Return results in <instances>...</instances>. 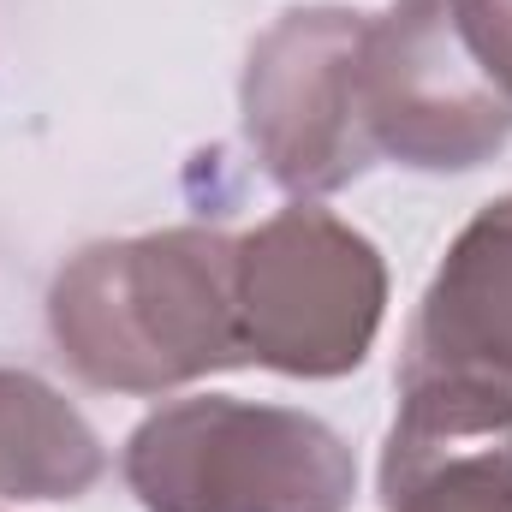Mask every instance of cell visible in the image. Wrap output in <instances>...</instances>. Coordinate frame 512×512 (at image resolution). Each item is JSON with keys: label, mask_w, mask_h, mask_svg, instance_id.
<instances>
[{"label": "cell", "mask_w": 512, "mask_h": 512, "mask_svg": "<svg viewBox=\"0 0 512 512\" xmlns=\"http://www.w3.org/2000/svg\"><path fill=\"white\" fill-rule=\"evenodd\" d=\"M102 471L108 447L66 393L30 370H0V501H78Z\"/></svg>", "instance_id": "7"}, {"label": "cell", "mask_w": 512, "mask_h": 512, "mask_svg": "<svg viewBox=\"0 0 512 512\" xmlns=\"http://www.w3.org/2000/svg\"><path fill=\"white\" fill-rule=\"evenodd\" d=\"M512 435V191L483 203L447 245L399 352L387 441L453 447Z\"/></svg>", "instance_id": "3"}, {"label": "cell", "mask_w": 512, "mask_h": 512, "mask_svg": "<svg viewBox=\"0 0 512 512\" xmlns=\"http://www.w3.org/2000/svg\"><path fill=\"white\" fill-rule=\"evenodd\" d=\"M120 477L143 512H352V447L298 405L173 399L126 435Z\"/></svg>", "instance_id": "2"}, {"label": "cell", "mask_w": 512, "mask_h": 512, "mask_svg": "<svg viewBox=\"0 0 512 512\" xmlns=\"http://www.w3.org/2000/svg\"><path fill=\"white\" fill-rule=\"evenodd\" d=\"M382 512H512V435L382 453Z\"/></svg>", "instance_id": "8"}, {"label": "cell", "mask_w": 512, "mask_h": 512, "mask_svg": "<svg viewBox=\"0 0 512 512\" xmlns=\"http://www.w3.org/2000/svg\"><path fill=\"white\" fill-rule=\"evenodd\" d=\"M387 316L382 251L340 215L298 203L239 239V322L262 370L334 382L352 376Z\"/></svg>", "instance_id": "4"}, {"label": "cell", "mask_w": 512, "mask_h": 512, "mask_svg": "<svg viewBox=\"0 0 512 512\" xmlns=\"http://www.w3.org/2000/svg\"><path fill=\"white\" fill-rule=\"evenodd\" d=\"M364 30L370 18L352 6H292L251 48L245 137L262 173L292 197H328L376 161L358 108Z\"/></svg>", "instance_id": "6"}, {"label": "cell", "mask_w": 512, "mask_h": 512, "mask_svg": "<svg viewBox=\"0 0 512 512\" xmlns=\"http://www.w3.org/2000/svg\"><path fill=\"white\" fill-rule=\"evenodd\" d=\"M358 108L376 155L417 173H471L512 143V96L471 54L453 0H393L370 18Z\"/></svg>", "instance_id": "5"}, {"label": "cell", "mask_w": 512, "mask_h": 512, "mask_svg": "<svg viewBox=\"0 0 512 512\" xmlns=\"http://www.w3.org/2000/svg\"><path fill=\"white\" fill-rule=\"evenodd\" d=\"M48 334L78 382L102 393H173L251 364L239 322V239L167 227L102 239L48 286Z\"/></svg>", "instance_id": "1"}, {"label": "cell", "mask_w": 512, "mask_h": 512, "mask_svg": "<svg viewBox=\"0 0 512 512\" xmlns=\"http://www.w3.org/2000/svg\"><path fill=\"white\" fill-rule=\"evenodd\" d=\"M453 18L483 60V72L512 96V0H453Z\"/></svg>", "instance_id": "9"}]
</instances>
